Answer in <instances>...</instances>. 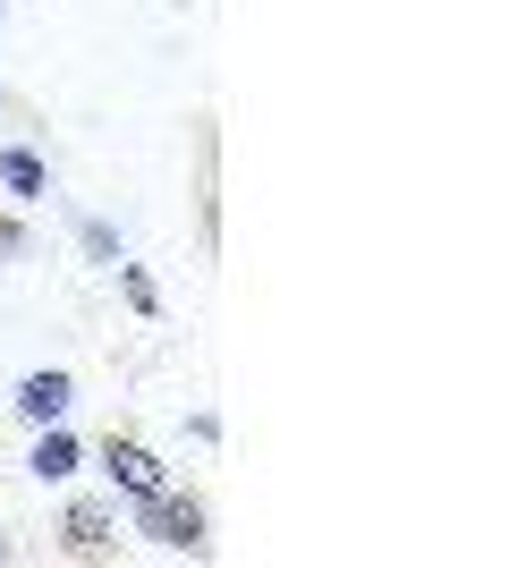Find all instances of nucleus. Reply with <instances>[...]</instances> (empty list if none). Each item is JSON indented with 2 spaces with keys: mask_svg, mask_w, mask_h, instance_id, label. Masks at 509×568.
I'll return each instance as SVG.
<instances>
[{
  "mask_svg": "<svg viewBox=\"0 0 509 568\" xmlns=\"http://www.w3.org/2000/svg\"><path fill=\"white\" fill-rule=\"evenodd\" d=\"M128 535H145L153 551H204V544H213V509H204V493H179V484H162V493L136 500Z\"/></svg>",
  "mask_w": 509,
  "mask_h": 568,
  "instance_id": "obj_1",
  "label": "nucleus"
},
{
  "mask_svg": "<svg viewBox=\"0 0 509 568\" xmlns=\"http://www.w3.org/2000/svg\"><path fill=\"white\" fill-rule=\"evenodd\" d=\"M128 526H120V500H69L51 518V551L60 560H120Z\"/></svg>",
  "mask_w": 509,
  "mask_h": 568,
  "instance_id": "obj_2",
  "label": "nucleus"
},
{
  "mask_svg": "<svg viewBox=\"0 0 509 568\" xmlns=\"http://www.w3.org/2000/svg\"><path fill=\"white\" fill-rule=\"evenodd\" d=\"M94 458H102V475H111L128 500H145V493H162V484H170V467L145 450V442H136V433H102V450H94Z\"/></svg>",
  "mask_w": 509,
  "mask_h": 568,
  "instance_id": "obj_3",
  "label": "nucleus"
},
{
  "mask_svg": "<svg viewBox=\"0 0 509 568\" xmlns=\"http://www.w3.org/2000/svg\"><path fill=\"white\" fill-rule=\"evenodd\" d=\"M69 399H77V382L60 374V365H43V374L18 382V416H26V425H60V416H69Z\"/></svg>",
  "mask_w": 509,
  "mask_h": 568,
  "instance_id": "obj_4",
  "label": "nucleus"
},
{
  "mask_svg": "<svg viewBox=\"0 0 509 568\" xmlns=\"http://www.w3.org/2000/svg\"><path fill=\"white\" fill-rule=\"evenodd\" d=\"M77 458H85V442H77L69 425H43V442L26 450V467H34V484H69Z\"/></svg>",
  "mask_w": 509,
  "mask_h": 568,
  "instance_id": "obj_5",
  "label": "nucleus"
},
{
  "mask_svg": "<svg viewBox=\"0 0 509 568\" xmlns=\"http://www.w3.org/2000/svg\"><path fill=\"white\" fill-rule=\"evenodd\" d=\"M0 187H9V204H34V195H51V162L34 144H9L0 153Z\"/></svg>",
  "mask_w": 509,
  "mask_h": 568,
  "instance_id": "obj_6",
  "label": "nucleus"
},
{
  "mask_svg": "<svg viewBox=\"0 0 509 568\" xmlns=\"http://www.w3.org/2000/svg\"><path fill=\"white\" fill-rule=\"evenodd\" d=\"M111 272H120V297H128V306H136V314H145V323H153V314H162V288L145 281V263H128V255H120V263H111Z\"/></svg>",
  "mask_w": 509,
  "mask_h": 568,
  "instance_id": "obj_7",
  "label": "nucleus"
},
{
  "mask_svg": "<svg viewBox=\"0 0 509 568\" xmlns=\"http://www.w3.org/2000/svg\"><path fill=\"white\" fill-rule=\"evenodd\" d=\"M77 237H85V255H94V263H120L128 255V237L111 230V221H77Z\"/></svg>",
  "mask_w": 509,
  "mask_h": 568,
  "instance_id": "obj_8",
  "label": "nucleus"
},
{
  "mask_svg": "<svg viewBox=\"0 0 509 568\" xmlns=\"http://www.w3.org/2000/svg\"><path fill=\"white\" fill-rule=\"evenodd\" d=\"M26 246H34V230H26V221L9 213V204H0V263H18Z\"/></svg>",
  "mask_w": 509,
  "mask_h": 568,
  "instance_id": "obj_9",
  "label": "nucleus"
},
{
  "mask_svg": "<svg viewBox=\"0 0 509 568\" xmlns=\"http://www.w3.org/2000/svg\"><path fill=\"white\" fill-rule=\"evenodd\" d=\"M0 560H9V535H0Z\"/></svg>",
  "mask_w": 509,
  "mask_h": 568,
  "instance_id": "obj_10",
  "label": "nucleus"
},
{
  "mask_svg": "<svg viewBox=\"0 0 509 568\" xmlns=\"http://www.w3.org/2000/svg\"><path fill=\"white\" fill-rule=\"evenodd\" d=\"M0 34H9V18H0Z\"/></svg>",
  "mask_w": 509,
  "mask_h": 568,
  "instance_id": "obj_11",
  "label": "nucleus"
},
{
  "mask_svg": "<svg viewBox=\"0 0 509 568\" xmlns=\"http://www.w3.org/2000/svg\"><path fill=\"white\" fill-rule=\"evenodd\" d=\"M0 102H9V94H0Z\"/></svg>",
  "mask_w": 509,
  "mask_h": 568,
  "instance_id": "obj_12",
  "label": "nucleus"
}]
</instances>
